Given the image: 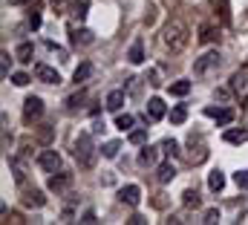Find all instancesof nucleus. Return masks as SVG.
<instances>
[{
	"instance_id": "ddd939ff",
	"label": "nucleus",
	"mask_w": 248,
	"mask_h": 225,
	"mask_svg": "<svg viewBox=\"0 0 248 225\" xmlns=\"http://www.w3.org/2000/svg\"><path fill=\"white\" fill-rule=\"evenodd\" d=\"M90 75H93V64H90V61H84V64H78V69L72 72V81H75V84H84Z\"/></svg>"
},
{
	"instance_id": "2f4dec72",
	"label": "nucleus",
	"mask_w": 248,
	"mask_h": 225,
	"mask_svg": "<svg viewBox=\"0 0 248 225\" xmlns=\"http://www.w3.org/2000/svg\"><path fill=\"white\" fill-rule=\"evenodd\" d=\"M202 223H208V225L219 223V211H217V208H208V211H205V220H202Z\"/></svg>"
},
{
	"instance_id": "9d476101",
	"label": "nucleus",
	"mask_w": 248,
	"mask_h": 225,
	"mask_svg": "<svg viewBox=\"0 0 248 225\" xmlns=\"http://www.w3.org/2000/svg\"><path fill=\"white\" fill-rule=\"evenodd\" d=\"M69 44H72V47L93 44V32H90V29H75V26H69Z\"/></svg>"
},
{
	"instance_id": "6e6552de",
	"label": "nucleus",
	"mask_w": 248,
	"mask_h": 225,
	"mask_svg": "<svg viewBox=\"0 0 248 225\" xmlns=\"http://www.w3.org/2000/svg\"><path fill=\"white\" fill-rule=\"evenodd\" d=\"M44 112V101L38 98V96H29L26 101H23V118L26 121H32V118H38Z\"/></svg>"
},
{
	"instance_id": "aec40b11",
	"label": "nucleus",
	"mask_w": 248,
	"mask_h": 225,
	"mask_svg": "<svg viewBox=\"0 0 248 225\" xmlns=\"http://www.w3.org/2000/svg\"><path fill=\"white\" fill-rule=\"evenodd\" d=\"M187 118V107L185 104H176L173 110H170V124H185Z\"/></svg>"
},
{
	"instance_id": "2eb2a0df",
	"label": "nucleus",
	"mask_w": 248,
	"mask_h": 225,
	"mask_svg": "<svg viewBox=\"0 0 248 225\" xmlns=\"http://www.w3.org/2000/svg\"><path fill=\"white\" fill-rule=\"evenodd\" d=\"M122 104H124V90H113L110 96H107V110H113V112H119L122 110Z\"/></svg>"
},
{
	"instance_id": "cd10ccee",
	"label": "nucleus",
	"mask_w": 248,
	"mask_h": 225,
	"mask_svg": "<svg viewBox=\"0 0 248 225\" xmlns=\"http://www.w3.org/2000/svg\"><path fill=\"white\" fill-rule=\"evenodd\" d=\"M234 185L243 188V191H248V170H237V173H234Z\"/></svg>"
},
{
	"instance_id": "5701e85b",
	"label": "nucleus",
	"mask_w": 248,
	"mask_h": 225,
	"mask_svg": "<svg viewBox=\"0 0 248 225\" xmlns=\"http://www.w3.org/2000/svg\"><path fill=\"white\" fill-rule=\"evenodd\" d=\"M87 9H90V0H72V12H75L78 20L87 17Z\"/></svg>"
},
{
	"instance_id": "39448f33",
	"label": "nucleus",
	"mask_w": 248,
	"mask_h": 225,
	"mask_svg": "<svg viewBox=\"0 0 248 225\" xmlns=\"http://www.w3.org/2000/svg\"><path fill=\"white\" fill-rule=\"evenodd\" d=\"M35 78L44 81V84H61V75L49 64H35Z\"/></svg>"
},
{
	"instance_id": "9b49d317",
	"label": "nucleus",
	"mask_w": 248,
	"mask_h": 225,
	"mask_svg": "<svg viewBox=\"0 0 248 225\" xmlns=\"http://www.w3.org/2000/svg\"><path fill=\"white\" fill-rule=\"evenodd\" d=\"M222 139H225L228 145H243V142H248V130L246 127H231V130L222 133Z\"/></svg>"
},
{
	"instance_id": "c85d7f7f",
	"label": "nucleus",
	"mask_w": 248,
	"mask_h": 225,
	"mask_svg": "<svg viewBox=\"0 0 248 225\" xmlns=\"http://www.w3.org/2000/svg\"><path fill=\"white\" fill-rule=\"evenodd\" d=\"M147 142V130H133L130 133V145H144Z\"/></svg>"
},
{
	"instance_id": "f704fd0d",
	"label": "nucleus",
	"mask_w": 248,
	"mask_h": 225,
	"mask_svg": "<svg viewBox=\"0 0 248 225\" xmlns=\"http://www.w3.org/2000/svg\"><path fill=\"white\" fill-rule=\"evenodd\" d=\"M29 29H41V15H38V12L29 15Z\"/></svg>"
},
{
	"instance_id": "f8f14e48",
	"label": "nucleus",
	"mask_w": 248,
	"mask_h": 225,
	"mask_svg": "<svg viewBox=\"0 0 248 225\" xmlns=\"http://www.w3.org/2000/svg\"><path fill=\"white\" fill-rule=\"evenodd\" d=\"M122 202L133 205V208L141 202V191H139V185H124L122 188Z\"/></svg>"
},
{
	"instance_id": "4c0bfd02",
	"label": "nucleus",
	"mask_w": 248,
	"mask_h": 225,
	"mask_svg": "<svg viewBox=\"0 0 248 225\" xmlns=\"http://www.w3.org/2000/svg\"><path fill=\"white\" fill-rule=\"evenodd\" d=\"M9 6H23V3H35V0H6Z\"/></svg>"
},
{
	"instance_id": "e433bc0d",
	"label": "nucleus",
	"mask_w": 248,
	"mask_h": 225,
	"mask_svg": "<svg viewBox=\"0 0 248 225\" xmlns=\"http://www.w3.org/2000/svg\"><path fill=\"white\" fill-rule=\"evenodd\" d=\"M81 223H95V211H87V214L81 217Z\"/></svg>"
},
{
	"instance_id": "1a4fd4ad",
	"label": "nucleus",
	"mask_w": 248,
	"mask_h": 225,
	"mask_svg": "<svg viewBox=\"0 0 248 225\" xmlns=\"http://www.w3.org/2000/svg\"><path fill=\"white\" fill-rule=\"evenodd\" d=\"M165 112H168V107H165L162 98H150V101H147V110H144V118L159 121V118H165Z\"/></svg>"
},
{
	"instance_id": "393cba45",
	"label": "nucleus",
	"mask_w": 248,
	"mask_h": 225,
	"mask_svg": "<svg viewBox=\"0 0 248 225\" xmlns=\"http://www.w3.org/2000/svg\"><path fill=\"white\" fill-rule=\"evenodd\" d=\"M162 150L168 153V156H179L182 150H179V142H173V139H165L162 142Z\"/></svg>"
},
{
	"instance_id": "c756f323",
	"label": "nucleus",
	"mask_w": 248,
	"mask_h": 225,
	"mask_svg": "<svg viewBox=\"0 0 248 225\" xmlns=\"http://www.w3.org/2000/svg\"><path fill=\"white\" fill-rule=\"evenodd\" d=\"M182 202L196 208V205H199V193H196V191H185V193H182Z\"/></svg>"
},
{
	"instance_id": "f3484780",
	"label": "nucleus",
	"mask_w": 248,
	"mask_h": 225,
	"mask_svg": "<svg viewBox=\"0 0 248 225\" xmlns=\"http://www.w3.org/2000/svg\"><path fill=\"white\" fill-rule=\"evenodd\" d=\"M208 188H211V191H217V193H219V191H222V188H225V173H222V170H214V173H211V176H208Z\"/></svg>"
},
{
	"instance_id": "412c9836",
	"label": "nucleus",
	"mask_w": 248,
	"mask_h": 225,
	"mask_svg": "<svg viewBox=\"0 0 248 225\" xmlns=\"http://www.w3.org/2000/svg\"><path fill=\"white\" fill-rule=\"evenodd\" d=\"M32 52H35V49H32V44H20V47H17V52H15V58H17L20 64H29V61H32Z\"/></svg>"
},
{
	"instance_id": "72a5a7b5",
	"label": "nucleus",
	"mask_w": 248,
	"mask_h": 225,
	"mask_svg": "<svg viewBox=\"0 0 248 225\" xmlns=\"http://www.w3.org/2000/svg\"><path fill=\"white\" fill-rule=\"evenodd\" d=\"M46 49H52V52L61 58V61H66V52H63V49L58 47V44H55V41H46Z\"/></svg>"
},
{
	"instance_id": "a878e982",
	"label": "nucleus",
	"mask_w": 248,
	"mask_h": 225,
	"mask_svg": "<svg viewBox=\"0 0 248 225\" xmlns=\"http://www.w3.org/2000/svg\"><path fill=\"white\" fill-rule=\"evenodd\" d=\"M116 127H119V130H130V127H133V115H130V112H124V115H116Z\"/></svg>"
},
{
	"instance_id": "6ab92c4d",
	"label": "nucleus",
	"mask_w": 248,
	"mask_h": 225,
	"mask_svg": "<svg viewBox=\"0 0 248 225\" xmlns=\"http://www.w3.org/2000/svg\"><path fill=\"white\" fill-rule=\"evenodd\" d=\"M139 165H141V168H150V165H156V150H153V147H144V150L139 153Z\"/></svg>"
},
{
	"instance_id": "f03ea898",
	"label": "nucleus",
	"mask_w": 248,
	"mask_h": 225,
	"mask_svg": "<svg viewBox=\"0 0 248 225\" xmlns=\"http://www.w3.org/2000/svg\"><path fill=\"white\" fill-rule=\"evenodd\" d=\"M72 156L78 159L81 168H93V162H95V145H93V136L90 133H78L75 147H72Z\"/></svg>"
},
{
	"instance_id": "423d86ee",
	"label": "nucleus",
	"mask_w": 248,
	"mask_h": 225,
	"mask_svg": "<svg viewBox=\"0 0 248 225\" xmlns=\"http://www.w3.org/2000/svg\"><path fill=\"white\" fill-rule=\"evenodd\" d=\"M205 115L217 118L219 127H228V124L234 121V110H228V107H205Z\"/></svg>"
},
{
	"instance_id": "473e14b6",
	"label": "nucleus",
	"mask_w": 248,
	"mask_h": 225,
	"mask_svg": "<svg viewBox=\"0 0 248 225\" xmlns=\"http://www.w3.org/2000/svg\"><path fill=\"white\" fill-rule=\"evenodd\" d=\"M0 64H3V66H0V75H3V78H9V64H12L9 52H3V55H0Z\"/></svg>"
},
{
	"instance_id": "7c9ffc66",
	"label": "nucleus",
	"mask_w": 248,
	"mask_h": 225,
	"mask_svg": "<svg viewBox=\"0 0 248 225\" xmlns=\"http://www.w3.org/2000/svg\"><path fill=\"white\" fill-rule=\"evenodd\" d=\"M12 84H15V87H26V84H29V75H26V72H15V75H12Z\"/></svg>"
},
{
	"instance_id": "bb28decb",
	"label": "nucleus",
	"mask_w": 248,
	"mask_h": 225,
	"mask_svg": "<svg viewBox=\"0 0 248 225\" xmlns=\"http://www.w3.org/2000/svg\"><path fill=\"white\" fill-rule=\"evenodd\" d=\"M44 202H46V199H44V193H41V191H32V193L26 196V205H35V208H41Z\"/></svg>"
},
{
	"instance_id": "b1692460",
	"label": "nucleus",
	"mask_w": 248,
	"mask_h": 225,
	"mask_svg": "<svg viewBox=\"0 0 248 225\" xmlns=\"http://www.w3.org/2000/svg\"><path fill=\"white\" fill-rule=\"evenodd\" d=\"M119 150H122V142H107V145L101 147V153H104L107 159H116V156H119Z\"/></svg>"
},
{
	"instance_id": "4be33fe9",
	"label": "nucleus",
	"mask_w": 248,
	"mask_h": 225,
	"mask_svg": "<svg viewBox=\"0 0 248 225\" xmlns=\"http://www.w3.org/2000/svg\"><path fill=\"white\" fill-rule=\"evenodd\" d=\"M187 93H190V81H185V78L170 84V96H187Z\"/></svg>"
},
{
	"instance_id": "f257e3e1",
	"label": "nucleus",
	"mask_w": 248,
	"mask_h": 225,
	"mask_svg": "<svg viewBox=\"0 0 248 225\" xmlns=\"http://www.w3.org/2000/svg\"><path fill=\"white\" fill-rule=\"evenodd\" d=\"M187 41H190V32H187L185 20L170 17V20L165 23V29H162V47L170 49V52H182L187 47Z\"/></svg>"
},
{
	"instance_id": "7ed1b4c3",
	"label": "nucleus",
	"mask_w": 248,
	"mask_h": 225,
	"mask_svg": "<svg viewBox=\"0 0 248 225\" xmlns=\"http://www.w3.org/2000/svg\"><path fill=\"white\" fill-rule=\"evenodd\" d=\"M217 69H219V52H205L202 58H196V64H193V75L196 78H205V75H211Z\"/></svg>"
},
{
	"instance_id": "58836bf2",
	"label": "nucleus",
	"mask_w": 248,
	"mask_h": 225,
	"mask_svg": "<svg viewBox=\"0 0 248 225\" xmlns=\"http://www.w3.org/2000/svg\"><path fill=\"white\" fill-rule=\"evenodd\" d=\"M141 223H147V220H144V217H139V214H136V217L130 220V225H141Z\"/></svg>"
},
{
	"instance_id": "dca6fc26",
	"label": "nucleus",
	"mask_w": 248,
	"mask_h": 225,
	"mask_svg": "<svg viewBox=\"0 0 248 225\" xmlns=\"http://www.w3.org/2000/svg\"><path fill=\"white\" fill-rule=\"evenodd\" d=\"M173 176H176V168H173L170 162H165V165H159V170H156V179H159L162 185H168V182H170Z\"/></svg>"
},
{
	"instance_id": "20e7f679",
	"label": "nucleus",
	"mask_w": 248,
	"mask_h": 225,
	"mask_svg": "<svg viewBox=\"0 0 248 225\" xmlns=\"http://www.w3.org/2000/svg\"><path fill=\"white\" fill-rule=\"evenodd\" d=\"M231 93H234L240 101L248 98V64H243V66L231 75Z\"/></svg>"
},
{
	"instance_id": "4468645a",
	"label": "nucleus",
	"mask_w": 248,
	"mask_h": 225,
	"mask_svg": "<svg viewBox=\"0 0 248 225\" xmlns=\"http://www.w3.org/2000/svg\"><path fill=\"white\" fill-rule=\"evenodd\" d=\"M69 182H72V176L69 173H61V170H55V176H49V188L52 191H63Z\"/></svg>"
},
{
	"instance_id": "a211bd4d",
	"label": "nucleus",
	"mask_w": 248,
	"mask_h": 225,
	"mask_svg": "<svg viewBox=\"0 0 248 225\" xmlns=\"http://www.w3.org/2000/svg\"><path fill=\"white\" fill-rule=\"evenodd\" d=\"M127 61H130V64H141V61H144V47H141V41H136V44L130 47Z\"/></svg>"
},
{
	"instance_id": "c9c22d12",
	"label": "nucleus",
	"mask_w": 248,
	"mask_h": 225,
	"mask_svg": "<svg viewBox=\"0 0 248 225\" xmlns=\"http://www.w3.org/2000/svg\"><path fill=\"white\" fill-rule=\"evenodd\" d=\"M214 38H219V35H217L211 26H208V29H202V41H205V44H208V41H214Z\"/></svg>"
},
{
	"instance_id": "0eeeda50",
	"label": "nucleus",
	"mask_w": 248,
	"mask_h": 225,
	"mask_svg": "<svg viewBox=\"0 0 248 225\" xmlns=\"http://www.w3.org/2000/svg\"><path fill=\"white\" fill-rule=\"evenodd\" d=\"M38 165L46 170V173H55V170L61 168V156H58L55 150H44V153L38 156Z\"/></svg>"
}]
</instances>
